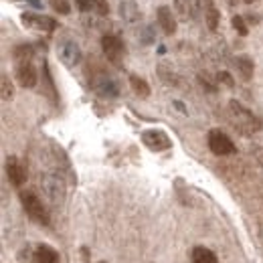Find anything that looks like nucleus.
I'll list each match as a JSON object with an SVG mask.
<instances>
[{
	"instance_id": "nucleus-1",
	"label": "nucleus",
	"mask_w": 263,
	"mask_h": 263,
	"mask_svg": "<svg viewBox=\"0 0 263 263\" xmlns=\"http://www.w3.org/2000/svg\"><path fill=\"white\" fill-rule=\"evenodd\" d=\"M229 118L233 126L241 134H255L261 130V120L257 116H253V111H249L247 107H243L239 101L231 99L229 101Z\"/></svg>"
},
{
	"instance_id": "nucleus-2",
	"label": "nucleus",
	"mask_w": 263,
	"mask_h": 263,
	"mask_svg": "<svg viewBox=\"0 0 263 263\" xmlns=\"http://www.w3.org/2000/svg\"><path fill=\"white\" fill-rule=\"evenodd\" d=\"M21 202H23V209L27 211V215H29L33 221L41 223V225H49V223H51L47 209L43 206L41 198L36 197L34 193H31V191H23V193H21Z\"/></svg>"
},
{
	"instance_id": "nucleus-3",
	"label": "nucleus",
	"mask_w": 263,
	"mask_h": 263,
	"mask_svg": "<svg viewBox=\"0 0 263 263\" xmlns=\"http://www.w3.org/2000/svg\"><path fill=\"white\" fill-rule=\"evenodd\" d=\"M41 186H43L45 195H47V198L51 202H55V204L63 202V198H65V182H63L61 176H57V174H43L41 176Z\"/></svg>"
},
{
	"instance_id": "nucleus-4",
	"label": "nucleus",
	"mask_w": 263,
	"mask_h": 263,
	"mask_svg": "<svg viewBox=\"0 0 263 263\" xmlns=\"http://www.w3.org/2000/svg\"><path fill=\"white\" fill-rule=\"evenodd\" d=\"M91 87L98 91L101 98H118L120 96V85L118 81L107 75L105 71H98L91 75Z\"/></svg>"
},
{
	"instance_id": "nucleus-5",
	"label": "nucleus",
	"mask_w": 263,
	"mask_h": 263,
	"mask_svg": "<svg viewBox=\"0 0 263 263\" xmlns=\"http://www.w3.org/2000/svg\"><path fill=\"white\" fill-rule=\"evenodd\" d=\"M206 142H209L211 152H213V154H217V156H231V154H235V152H237V148H235L233 140H231L227 134H223L221 130L209 132Z\"/></svg>"
},
{
	"instance_id": "nucleus-6",
	"label": "nucleus",
	"mask_w": 263,
	"mask_h": 263,
	"mask_svg": "<svg viewBox=\"0 0 263 263\" xmlns=\"http://www.w3.org/2000/svg\"><path fill=\"white\" fill-rule=\"evenodd\" d=\"M57 53H59V59L61 63H65L67 67H75L79 61H81V49L75 41L71 39H63L57 47Z\"/></svg>"
},
{
	"instance_id": "nucleus-7",
	"label": "nucleus",
	"mask_w": 263,
	"mask_h": 263,
	"mask_svg": "<svg viewBox=\"0 0 263 263\" xmlns=\"http://www.w3.org/2000/svg\"><path fill=\"white\" fill-rule=\"evenodd\" d=\"M142 142H144L150 150H154V152H162V150H168V148L172 146L170 138H168L162 130H146L142 134Z\"/></svg>"
},
{
	"instance_id": "nucleus-8",
	"label": "nucleus",
	"mask_w": 263,
	"mask_h": 263,
	"mask_svg": "<svg viewBox=\"0 0 263 263\" xmlns=\"http://www.w3.org/2000/svg\"><path fill=\"white\" fill-rule=\"evenodd\" d=\"M101 49H103V53H105V57L111 61V63H120V59H122V55H124V45H122V41L118 39V36H114V34H105L103 39H101Z\"/></svg>"
},
{
	"instance_id": "nucleus-9",
	"label": "nucleus",
	"mask_w": 263,
	"mask_h": 263,
	"mask_svg": "<svg viewBox=\"0 0 263 263\" xmlns=\"http://www.w3.org/2000/svg\"><path fill=\"white\" fill-rule=\"evenodd\" d=\"M6 174H8V180L14 186H23L27 182V168L21 164V160L14 158V156H10L8 162H6Z\"/></svg>"
},
{
	"instance_id": "nucleus-10",
	"label": "nucleus",
	"mask_w": 263,
	"mask_h": 263,
	"mask_svg": "<svg viewBox=\"0 0 263 263\" xmlns=\"http://www.w3.org/2000/svg\"><path fill=\"white\" fill-rule=\"evenodd\" d=\"M23 23L27 27H34V29L45 31V33H51V31L57 29V23L51 16H41V14H33V12H25L23 14Z\"/></svg>"
},
{
	"instance_id": "nucleus-11",
	"label": "nucleus",
	"mask_w": 263,
	"mask_h": 263,
	"mask_svg": "<svg viewBox=\"0 0 263 263\" xmlns=\"http://www.w3.org/2000/svg\"><path fill=\"white\" fill-rule=\"evenodd\" d=\"M16 79H18V83H21L23 87H34V85H36L39 75H36V69L33 67L31 61H27V63H16Z\"/></svg>"
},
{
	"instance_id": "nucleus-12",
	"label": "nucleus",
	"mask_w": 263,
	"mask_h": 263,
	"mask_svg": "<svg viewBox=\"0 0 263 263\" xmlns=\"http://www.w3.org/2000/svg\"><path fill=\"white\" fill-rule=\"evenodd\" d=\"M120 16L124 18V23L136 25L140 21V8L136 0H122L120 2Z\"/></svg>"
},
{
	"instance_id": "nucleus-13",
	"label": "nucleus",
	"mask_w": 263,
	"mask_h": 263,
	"mask_svg": "<svg viewBox=\"0 0 263 263\" xmlns=\"http://www.w3.org/2000/svg\"><path fill=\"white\" fill-rule=\"evenodd\" d=\"M158 25H160L162 33L168 34V36L176 33V18H174V14H172V10L168 6L158 8Z\"/></svg>"
},
{
	"instance_id": "nucleus-14",
	"label": "nucleus",
	"mask_w": 263,
	"mask_h": 263,
	"mask_svg": "<svg viewBox=\"0 0 263 263\" xmlns=\"http://www.w3.org/2000/svg\"><path fill=\"white\" fill-rule=\"evenodd\" d=\"M200 4H202V10H204V21H206V27H209L211 31H217L221 14H219V10H217L215 2H213V0H200Z\"/></svg>"
},
{
	"instance_id": "nucleus-15",
	"label": "nucleus",
	"mask_w": 263,
	"mask_h": 263,
	"mask_svg": "<svg viewBox=\"0 0 263 263\" xmlns=\"http://www.w3.org/2000/svg\"><path fill=\"white\" fill-rule=\"evenodd\" d=\"M34 261L36 263H59V253L49 245H39L34 249Z\"/></svg>"
},
{
	"instance_id": "nucleus-16",
	"label": "nucleus",
	"mask_w": 263,
	"mask_h": 263,
	"mask_svg": "<svg viewBox=\"0 0 263 263\" xmlns=\"http://www.w3.org/2000/svg\"><path fill=\"white\" fill-rule=\"evenodd\" d=\"M195 0H174V12L180 21H189L193 16Z\"/></svg>"
},
{
	"instance_id": "nucleus-17",
	"label": "nucleus",
	"mask_w": 263,
	"mask_h": 263,
	"mask_svg": "<svg viewBox=\"0 0 263 263\" xmlns=\"http://www.w3.org/2000/svg\"><path fill=\"white\" fill-rule=\"evenodd\" d=\"M235 65L239 69V73H241V77L245 79V81H249L251 77H253V61L247 57V55H241V57H237V61H235Z\"/></svg>"
},
{
	"instance_id": "nucleus-18",
	"label": "nucleus",
	"mask_w": 263,
	"mask_h": 263,
	"mask_svg": "<svg viewBox=\"0 0 263 263\" xmlns=\"http://www.w3.org/2000/svg\"><path fill=\"white\" fill-rule=\"evenodd\" d=\"M193 263H219L217 255L206 247H195L193 249Z\"/></svg>"
},
{
	"instance_id": "nucleus-19",
	"label": "nucleus",
	"mask_w": 263,
	"mask_h": 263,
	"mask_svg": "<svg viewBox=\"0 0 263 263\" xmlns=\"http://www.w3.org/2000/svg\"><path fill=\"white\" fill-rule=\"evenodd\" d=\"M33 55H34V49L31 45H18L12 51V57H14L16 63H27V61H31Z\"/></svg>"
},
{
	"instance_id": "nucleus-20",
	"label": "nucleus",
	"mask_w": 263,
	"mask_h": 263,
	"mask_svg": "<svg viewBox=\"0 0 263 263\" xmlns=\"http://www.w3.org/2000/svg\"><path fill=\"white\" fill-rule=\"evenodd\" d=\"M130 85H132V89H134V93H136V96H140V98H148V96H150V85H148L142 77L132 75Z\"/></svg>"
},
{
	"instance_id": "nucleus-21",
	"label": "nucleus",
	"mask_w": 263,
	"mask_h": 263,
	"mask_svg": "<svg viewBox=\"0 0 263 263\" xmlns=\"http://www.w3.org/2000/svg\"><path fill=\"white\" fill-rule=\"evenodd\" d=\"M49 2H51L53 10L59 12V14H69V12H71V4H69V0H49Z\"/></svg>"
},
{
	"instance_id": "nucleus-22",
	"label": "nucleus",
	"mask_w": 263,
	"mask_h": 263,
	"mask_svg": "<svg viewBox=\"0 0 263 263\" xmlns=\"http://www.w3.org/2000/svg\"><path fill=\"white\" fill-rule=\"evenodd\" d=\"M233 29L237 31V33L241 34V36H245V34L249 33V29H247V25H245V18L243 16H233Z\"/></svg>"
},
{
	"instance_id": "nucleus-23",
	"label": "nucleus",
	"mask_w": 263,
	"mask_h": 263,
	"mask_svg": "<svg viewBox=\"0 0 263 263\" xmlns=\"http://www.w3.org/2000/svg\"><path fill=\"white\" fill-rule=\"evenodd\" d=\"M10 98H12V83H10L8 75H6V73H2V99H4V101H8Z\"/></svg>"
},
{
	"instance_id": "nucleus-24",
	"label": "nucleus",
	"mask_w": 263,
	"mask_h": 263,
	"mask_svg": "<svg viewBox=\"0 0 263 263\" xmlns=\"http://www.w3.org/2000/svg\"><path fill=\"white\" fill-rule=\"evenodd\" d=\"M158 71H160V77L164 79L166 83H170V85H172V83H174V85L178 83V81H176V75H174L172 71H168V67L166 65H160L158 67Z\"/></svg>"
},
{
	"instance_id": "nucleus-25",
	"label": "nucleus",
	"mask_w": 263,
	"mask_h": 263,
	"mask_svg": "<svg viewBox=\"0 0 263 263\" xmlns=\"http://www.w3.org/2000/svg\"><path fill=\"white\" fill-rule=\"evenodd\" d=\"M217 81H219V83H225L227 87H233V85H235V83H233V77H231L227 71L219 73V75H217Z\"/></svg>"
},
{
	"instance_id": "nucleus-26",
	"label": "nucleus",
	"mask_w": 263,
	"mask_h": 263,
	"mask_svg": "<svg viewBox=\"0 0 263 263\" xmlns=\"http://www.w3.org/2000/svg\"><path fill=\"white\" fill-rule=\"evenodd\" d=\"M237 2H239V0H229V4H231V6H237Z\"/></svg>"
},
{
	"instance_id": "nucleus-27",
	"label": "nucleus",
	"mask_w": 263,
	"mask_h": 263,
	"mask_svg": "<svg viewBox=\"0 0 263 263\" xmlns=\"http://www.w3.org/2000/svg\"><path fill=\"white\" fill-rule=\"evenodd\" d=\"M245 2H247V4H253V2H255V0H245Z\"/></svg>"
},
{
	"instance_id": "nucleus-28",
	"label": "nucleus",
	"mask_w": 263,
	"mask_h": 263,
	"mask_svg": "<svg viewBox=\"0 0 263 263\" xmlns=\"http://www.w3.org/2000/svg\"><path fill=\"white\" fill-rule=\"evenodd\" d=\"M99 263H105V261H99Z\"/></svg>"
}]
</instances>
